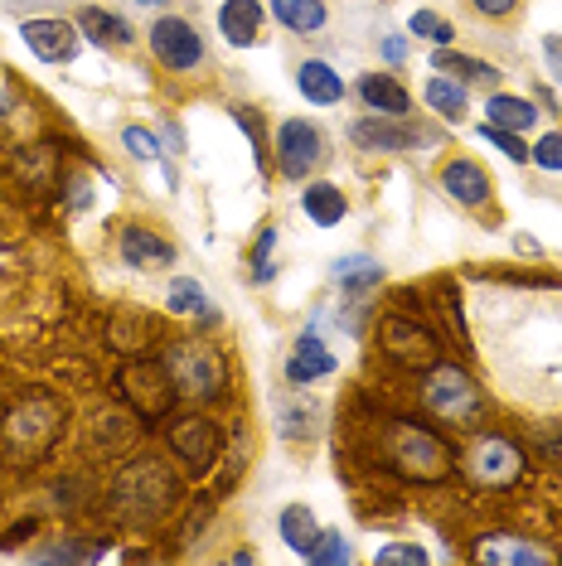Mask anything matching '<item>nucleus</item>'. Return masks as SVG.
Here are the masks:
<instances>
[{"label": "nucleus", "instance_id": "1", "mask_svg": "<svg viewBox=\"0 0 562 566\" xmlns=\"http://www.w3.org/2000/svg\"><path fill=\"white\" fill-rule=\"evenodd\" d=\"M59 431H63V411L54 397H24V402H15L6 411V421H0V450H6V460H15V465H34V460L49 455Z\"/></svg>", "mask_w": 562, "mask_h": 566}, {"label": "nucleus", "instance_id": "2", "mask_svg": "<svg viewBox=\"0 0 562 566\" xmlns=\"http://www.w3.org/2000/svg\"><path fill=\"white\" fill-rule=\"evenodd\" d=\"M383 455H388V465L403 474V480H441V474H451V450H446L431 431L422 427H388V446H383Z\"/></svg>", "mask_w": 562, "mask_h": 566}, {"label": "nucleus", "instance_id": "3", "mask_svg": "<svg viewBox=\"0 0 562 566\" xmlns=\"http://www.w3.org/2000/svg\"><path fill=\"white\" fill-rule=\"evenodd\" d=\"M422 402H427L431 417L451 421V427H466L480 411V388L470 382L466 368L456 364H431L422 368Z\"/></svg>", "mask_w": 562, "mask_h": 566}, {"label": "nucleus", "instance_id": "4", "mask_svg": "<svg viewBox=\"0 0 562 566\" xmlns=\"http://www.w3.org/2000/svg\"><path fill=\"white\" fill-rule=\"evenodd\" d=\"M117 388H122L126 407H132L136 417L156 421V417H165V411H170L175 378H170V368H165V364H150V358H136V364H126V368H122Z\"/></svg>", "mask_w": 562, "mask_h": 566}, {"label": "nucleus", "instance_id": "5", "mask_svg": "<svg viewBox=\"0 0 562 566\" xmlns=\"http://www.w3.org/2000/svg\"><path fill=\"white\" fill-rule=\"evenodd\" d=\"M165 368H170L175 392H180V397H214L223 388V364H219V354H214L204 339L175 344L170 358H165Z\"/></svg>", "mask_w": 562, "mask_h": 566}, {"label": "nucleus", "instance_id": "6", "mask_svg": "<svg viewBox=\"0 0 562 566\" xmlns=\"http://www.w3.org/2000/svg\"><path fill=\"white\" fill-rule=\"evenodd\" d=\"M165 504H170V474H165L160 465L140 460V465H132V470L122 474V484H117V509H122L132 523L160 518Z\"/></svg>", "mask_w": 562, "mask_h": 566}, {"label": "nucleus", "instance_id": "7", "mask_svg": "<svg viewBox=\"0 0 562 566\" xmlns=\"http://www.w3.org/2000/svg\"><path fill=\"white\" fill-rule=\"evenodd\" d=\"M466 474L485 489H504L523 474V450L514 441H504V436H480L466 450Z\"/></svg>", "mask_w": 562, "mask_h": 566}, {"label": "nucleus", "instance_id": "8", "mask_svg": "<svg viewBox=\"0 0 562 566\" xmlns=\"http://www.w3.org/2000/svg\"><path fill=\"white\" fill-rule=\"evenodd\" d=\"M321 160H325L321 126L305 122V117L281 122V132H277V165H281V175H287V179H305Z\"/></svg>", "mask_w": 562, "mask_h": 566}, {"label": "nucleus", "instance_id": "9", "mask_svg": "<svg viewBox=\"0 0 562 566\" xmlns=\"http://www.w3.org/2000/svg\"><path fill=\"white\" fill-rule=\"evenodd\" d=\"M150 54H156L170 73H189V69H199V59H204V40L189 20L160 15L150 24Z\"/></svg>", "mask_w": 562, "mask_h": 566}, {"label": "nucleus", "instance_id": "10", "mask_svg": "<svg viewBox=\"0 0 562 566\" xmlns=\"http://www.w3.org/2000/svg\"><path fill=\"white\" fill-rule=\"evenodd\" d=\"M383 349H388V358H398L403 368H431L441 354L437 334L427 325H417V319H407V315L383 319Z\"/></svg>", "mask_w": 562, "mask_h": 566}, {"label": "nucleus", "instance_id": "11", "mask_svg": "<svg viewBox=\"0 0 562 566\" xmlns=\"http://www.w3.org/2000/svg\"><path fill=\"white\" fill-rule=\"evenodd\" d=\"M20 34H24V44H30V54L44 59V63H73V59H79V44H83L79 24L54 20V15H49V20H24Z\"/></svg>", "mask_w": 562, "mask_h": 566}, {"label": "nucleus", "instance_id": "12", "mask_svg": "<svg viewBox=\"0 0 562 566\" xmlns=\"http://www.w3.org/2000/svg\"><path fill=\"white\" fill-rule=\"evenodd\" d=\"M350 140L354 146H368V150H413L427 136H422L417 126H403L398 117H378V122H354Z\"/></svg>", "mask_w": 562, "mask_h": 566}, {"label": "nucleus", "instance_id": "13", "mask_svg": "<svg viewBox=\"0 0 562 566\" xmlns=\"http://www.w3.org/2000/svg\"><path fill=\"white\" fill-rule=\"evenodd\" d=\"M170 446H175V455L189 460V465H209V460L219 455V431H214V421H204V417H185L170 427Z\"/></svg>", "mask_w": 562, "mask_h": 566}, {"label": "nucleus", "instance_id": "14", "mask_svg": "<svg viewBox=\"0 0 562 566\" xmlns=\"http://www.w3.org/2000/svg\"><path fill=\"white\" fill-rule=\"evenodd\" d=\"M122 256H126V266H136V272H156V266H170L175 262V248L165 238L150 233V228L132 223L122 233Z\"/></svg>", "mask_w": 562, "mask_h": 566}, {"label": "nucleus", "instance_id": "15", "mask_svg": "<svg viewBox=\"0 0 562 566\" xmlns=\"http://www.w3.org/2000/svg\"><path fill=\"white\" fill-rule=\"evenodd\" d=\"M335 368H340L335 354H330L311 329L301 334V339H296V354L287 358V378H291V382H321V378H330Z\"/></svg>", "mask_w": 562, "mask_h": 566}, {"label": "nucleus", "instance_id": "16", "mask_svg": "<svg viewBox=\"0 0 562 566\" xmlns=\"http://www.w3.org/2000/svg\"><path fill=\"white\" fill-rule=\"evenodd\" d=\"M476 562H490V566H543V562H553V552L548 547H533V543H523V537H485V543H476Z\"/></svg>", "mask_w": 562, "mask_h": 566}, {"label": "nucleus", "instance_id": "17", "mask_svg": "<svg viewBox=\"0 0 562 566\" xmlns=\"http://www.w3.org/2000/svg\"><path fill=\"white\" fill-rule=\"evenodd\" d=\"M441 189H446V195H451L456 203L476 209V203L490 199V175H485L476 160H451V165L441 170Z\"/></svg>", "mask_w": 562, "mask_h": 566}, {"label": "nucleus", "instance_id": "18", "mask_svg": "<svg viewBox=\"0 0 562 566\" xmlns=\"http://www.w3.org/2000/svg\"><path fill=\"white\" fill-rule=\"evenodd\" d=\"M219 30L228 44H258V30H262V6L258 0H223L219 10Z\"/></svg>", "mask_w": 562, "mask_h": 566}, {"label": "nucleus", "instance_id": "19", "mask_svg": "<svg viewBox=\"0 0 562 566\" xmlns=\"http://www.w3.org/2000/svg\"><path fill=\"white\" fill-rule=\"evenodd\" d=\"M296 87H301V97H305V102H315V107H335V102L344 97L340 73L330 69V63H321V59L301 63V69H296Z\"/></svg>", "mask_w": 562, "mask_h": 566}, {"label": "nucleus", "instance_id": "20", "mask_svg": "<svg viewBox=\"0 0 562 566\" xmlns=\"http://www.w3.org/2000/svg\"><path fill=\"white\" fill-rule=\"evenodd\" d=\"M360 97H364V107L378 112V117H403L407 112V87L398 78H388V73H368V78H360Z\"/></svg>", "mask_w": 562, "mask_h": 566}, {"label": "nucleus", "instance_id": "21", "mask_svg": "<svg viewBox=\"0 0 562 566\" xmlns=\"http://www.w3.org/2000/svg\"><path fill=\"white\" fill-rule=\"evenodd\" d=\"M79 30L87 34V44H102V49L132 44V24H126L122 15H112V10H97V6H87L79 15Z\"/></svg>", "mask_w": 562, "mask_h": 566}, {"label": "nucleus", "instance_id": "22", "mask_svg": "<svg viewBox=\"0 0 562 566\" xmlns=\"http://www.w3.org/2000/svg\"><path fill=\"white\" fill-rule=\"evenodd\" d=\"M272 10L291 34H321L325 20H330L325 0H272Z\"/></svg>", "mask_w": 562, "mask_h": 566}, {"label": "nucleus", "instance_id": "23", "mask_svg": "<svg viewBox=\"0 0 562 566\" xmlns=\"http://www.w3.org/2000/svg\"><path fill=\"white\" fill-rule=\"evenodd\" d=\"M321 533H325V527L315 523V513L305 509V504L281 509V537H287V547H291V552H301V557H311V547L321 543Z\"/></svg>", "mask_w": 562, "mask_h": 566}, {"label": "nucleus", "instance_id": "24", "mask_svg": "<svg viewBox=\"0 0 562 566\" xmlns=\"http://www.w3.org/2000/svg\"><path fill=\"white\" fill-rule=\"evenodd\" d=\"M301 209H305V218H311V223H321V228H335V223H344V209H350V203H344V195L335 185H311L301 195Z\"/></svg>", "mask_w": 562, "mask_h": 566}, {"label": "nucleus", "instance_id": "25", "mask_svg": "<svg viewBox=\"0 0 562 566\" xmlns=\"http://www.w3.org/2000/svg\"><path fill=\"white\" fill-rule=\"evenodd\" d=\"M485 112H490V126H504V132H529L539 122V107L529 97H509V93H495L485 102Z\"/></svg>", "mask_w": 562, "mask_h": 566}, {"label": "nucleus", "instance_id": "26", "mask_svg": "<svg viewBox=\"0 0 562 566\" xmlns=\"http://www.w3.org/2000/svg\"><path fill=\"white\" fill-rule=\"evenodd\" d=\"M427 107L437 112L441 122H466V87L456 83V78H446V73H437V78L427 83Z\"/></svg>", "mask_w": 562, "mask_h": 566}, {"label": "nucleus", "instance_id": "27", "mask_svg": "<svg viewBox=\"0 0 562 566\" xmlns=\"http://www.w3.org/2000/svg\"><path fill=\"white\" fill-rule=\"evenodd\" d=\"M431 69H446V78H456V83H480V87H495L500 83V73L490 69V63H480V59H461V54H441L431 59Z\"/></svg>", "mask_w": 562, "mask_h": 566}, {"label": "nucleus", "instance_id": "28", "mask_svg": "<svg viewBox=\"0 0 562 566\" xmlns=\"http://www.w3.org/2000/svg\"><path fill=\"white\" fill-rule=\"evenodd\" d=\"M165 305H170L175 315H199V319H214L219 311L209 305V295H204L199 281H170V291H165Z\"/></svg>", "mask_w": 562, "mask_h": 566}, {"label": "nucleus", "instance_id": "29", "mask_svg": "<svg viewBox=\"0 0 562 566\" xmlns=\"http://www.w3.org/2000/svg\"><path fill=\"white\" fill-rule=\"evenodd\" d=\"M335 281L350 295H360L368 286H378L383 272H378V262H368V256H340V262H335Z\"/></svg>", "mask_w": 562, "mask_h": 566}, {"label": "nucleus", "instance_id": "30", "mask_svg": "<svg viewBox=\"0 0 562 566\" xmlns=\"http://www.w3.org/2000/svg\"><path fill=\"white\" fill-rule=\"evenodd\" d=\"M407 30H413L417 34V40H431V44H451L456 40V30H451V20H446V15H437V10H417V15L413 20H407Z\"/></svg>", "mask_w": 562, "mask_h": 566}, {"label": "nucleus", "instance_id": "31", "mask_svg": "<svg viewBox=\"0 0 562 566\" xmlns=\"http://www.w3.org/2000/svg\"><path fill=\"white\" fill-rule=\"evenodd\" d=\"M476 136H480V140H490V146L500 150V156H509L514 165L529 160V146H523V140H519V132H504V126H490V122H485Z\"/></svg>", "mask_w": 562, "mask_h": 566}, {"label": "nucleus", "instance_id": "32", "mask_svg": "<svg viewBox=\"0 0 562 566\" xmlns=\"http://www.w3.org/2000/svg\"><path fill=\"white\" fill-rule=\"evenodd\" d=\"M122 140H126V150H132V156H136L140 165H156V160H165V156H160V140L150 136L146 126H126Z\"/></svg>", "mask_w": 562, "mask_h": 566}, {"label": "nucleus", "instance_id": "33", "mask_svg": "<svg viewBox=\"0 0 562 566\" xmlns=\"http://www.w3.org/2000/svg\"><path fill=\"white\" fill-rule=\"evenodd\" d=\"M272 248H277V228H262L258 242H252V276H258V281H272L277 276Z\"/></svg>", "mask_w": 562, "mask_h": 566}, {"label": "nucleus", "instance_id": "34", "mask_svg": "<svg viewBox=\"0 0 562 566\" xmlns=\"http://www.w3.org/2000/svg\"><path fill=\"white\" fill-rule=\"evenodd\" d=\"M311 562L315 566H340V562H350V543H344V533H321V543L311 547Z\"/></svg>", "mask_w": 562, "mask_h": 566}, {"label": "nucleus", "instance_id": "35", "mask_svg": "<svg viewBox=\"0 0 562 566\" xmlns=\"http://www.w3.org/2000/svg\"><path fill=\"white\" fill-rule=\"evenodd\" d=\"M529 160L543 165V170H562V136H558V132L539 136V140L529 146Z\"/></svg>", "mask_w": 562, "mask_h": 566}, {"label": "nucleus", "instance_id": "36", "mask_svg": "<svg viewBox=\"0 0 562 566\" xmlns=\"http://www.w3.org/2000/svg\"><path fill=\"white\" fill-rule=\"evenodd\" d=\"M40 562H93L102 557V547H83V543H63V547H44V552H34Z\"/></svg>", "mask_w": 562, "mask_h": 566}, {"label": "nucleus", "instance_id": "37", "mask_svg": "<svg viewBox=\"0 0 562 566\" xmlns=\"http://www.w3.org/2000/svg\"><path fill=\"white\" fill-rule=\"evenodd\" d=\"M378 562L383 566H393V562H407V566H427V552L413 547V543H388L378 552Z\"/></svg>", "mask_w": 562, "mask_h": 566}, {"label": "nucleus", "instance_id": "38", "mask_svg": "<svg viewBox=\"0 0 562 566\" xmlns=\"http://www.w3.org/2000/svg\"><path fill=\"white\" fill-rule=\"evenodd\" d=\"M543 59H548V69H553V78L562 83V34H548L543 40Z\"/></svg>", "mask_w": 562, "mask_h": 566}, {"label": "nucleus", "instance_id": "39", "mask_svg": "<svg viewBox=\"0 0 562 566\" xmlns=\"http://www.w3.org/2000/svg\"><path fill=\"white\" fill-rule=\"evenodd\" d=\"M470 6H476L480 15H495V20H500V15H509V10L519 6V0H470Z\"/></svg>", "mask_w": 562, "mask_h": 566}, {"label": "nucleus", "instance_id": "40", "mask_svg": "<svg viewBox=\"0 0 562 566\" xmlns=\"http://www.w3.org/2000/svg\"><path fill=\"white\" fill-rule=\"evenodd\" d=\"M383 59H388V63H403V59H407V40L388 34V40H383Z\"/></svg>", "mask_w": 562, "mask_h": 566}, {"label": "nucleus", "instance_id": "41", "mask_svg": "<svg viewBox=\"0 0 562 566\" xmlns=\"http://www.w3.org/2000/svg\"><path fill=\"white\" fill-rule=\"evenodd\" d=\"M6 112H10V93H0V117H6Z\"/></svg>", "mask_w": 562, "mask_h": 566}, {"label": "nucleus", "instance_id": "42", "mask_svg": "<svg viewBox=\"0 0 562 566\" xmlns=\"http://www.w3.org/2000/svg\"><path fill=\"white\" fill-rule=\"evenodd\" d=\"M136 6H150V10H156V6H165V0H136Z\"/></svg>", "mask_w": 562, "mask_h": 566}]
</instances>
